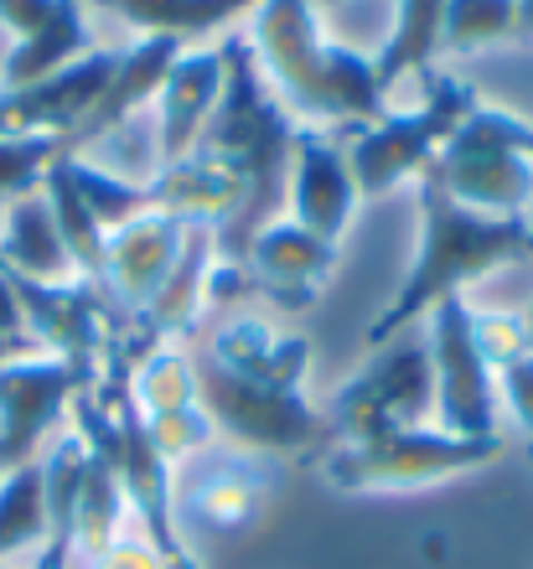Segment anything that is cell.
Returning <instances> with one entry per match:
<instances>
[{
    "instance_id": "cell-14",
    "label": "cell",
    "mask_w": 533,
    "mask_h": 569,
    "mask_svg": "<svg viewBox=\"0 0 533 569\" xmlns=\"http://www.w3.org/2000/svg\"><path fill=\"white\" fill-rule=\"evenodd\" d=\"M285 197H290V218L306 233L342 243V233H347L357 212V181L342 140L322 136L316 124H300L296 150H290V187H285Z\"/></svg>"
},
{
    "instance_id": "cell-21",
    "label": "cell",
    "mask_w": 533,
    "mask_h": 569,
    "mask_svg": "<svg viewBox=\"0 0 533 569\" xmlns=\"http://www.w3.org/2000/svg\"><path fill=\"white\" fill-rule=\"evenodd\" d=\"M269 502V477L265 466L249 456H223L193 471V487L181 492V508L197 528L208 533H244L259 523V512Z\"/></svg>"
},
{
    "instance_id": "cell-4",
    "label": "cell",
    "mask_w": 533,
    "mask_h": 569,
    "mask_svg": "<svg viewBox=\"0 0 533 569\" xmlns=\"http://www.w3.org/2000/svg\"><path fill=\"white\" fill-rule=\"evenodd\" d=\"M497 456H503V435L466 440L441 425H415V430H388L378 440H332L316 456V477L347 497H399L451 477H472Z\"/></svg>"
},
{
    "instance_id": "cell-22",
    "label": "cell",
    "mask_w": 533,
    "mask_h": 569,
    "mask_svg": "<svg viewBox=\"0 0 533 569\" xmlns=\"http://www.w3.org/2000/svg\"><path fill=\"white\" fill-rule=\"evenodd\" d=\"M218 270V228H187L181 259L171 280L161 284V296L150 300V311L135 321L140 347H161V342H181L197 327V316L208 306V280Z\"/></svg>"
},
{
    "instance_id": "cell-25",
    "label": "cell",
    "mask_w": 533,
    "mask_h": 569,
    "mask_svg": "<svg viewBox=\"0 0 533 569\" xmlns=\"http://www.w3.org/2000/svg\"><path fill=\"white\" fill-rule=\"evenodd\" d=\"M83 52H93V47H89V16H83V0H62L58 16H52L47 27H37L31 37H21V42L11 47V58H6V68H0V93L31 89V83L52 78L58 68L78 62Z\"/></svg>"
},
{
    "instance_id": "cell-23",
    "label": "cell",
    "mask_w": 533,
    "mask_h": 569,
    "mask_svg": "<svg viewBox=\"0 0 533 569\" xmlns=\"http://www.w3.org/2000/svg\"><path fill=\"white\" fill-rule=\"evenodd\" d=\"M37 466H42V492H47V543L37 569H73V518H78V492H83V471H89V440L68 425V430L47 440Z\"/></svg>"
},
{
    "instance_id": "cell-16",
    "label": "cell",
    "mask_w": 533,
    "mask_h": 569,
    "mask_svg": "<svg viewBox=\"0 0 533 569\" xmlns=\"http://www.w3.org/2000/svg\"><path fill=\"white\" fill-rule=\"evenodd\" d=\"M244 270L254 274L265 300L285 306V311H306L322 296L326 274L337 270V243L306 233L296 218H275V223H265L249 239Z\"/></svg>"
},
{
    "instance_id": "cell-49",
    "label": "cell",
    "mask_w": 533,
    "mask_h": 569,
    "mask_svg": "<svg viewBox=\"0 0 533 569\" xmlns=\"http://www.w3.org/2000/svg\"><path fill=\"white\" fill-rule=\"evenodd\" d=\"M529 327H533V321H529Z\"/></svg>"
},
{
    "instance_id": "cell-33",
    "label": "cell",
    "mask_w": 533,
    "mask_h": 569,
    "mask_svg": "<svg viewBox=\"0 0 533 569\" xmlns=\"http://www.w3.org/2000/svg\"><path fill=\"white\" fill-rule=\"evenodd\" d=\"M62 156L58 136H0V208H11L21 197L42 192L47 166Z\"/></svg>"
},
{
    "instance_id": "cell-8",
    "label": "cell",
    "mask_w": 533,
    "mask_h": 569,
    "mask_svg": "<svg viewBox=\"0 0 533 569\" xmlns=\"http://www.w3.org/2000/svg\"><path fill=\"white\" fill-rule=\"evenodd\" d=\"M332 440H378L388 430H415L435 415V378L425 342H378L332 405L322 409Z\"/></svg>"
},
{
    "instance_id": "cell-15",
    "label": "cell",
    "mask_w": 533,
    "mask_h": 569,
    "mask_svg": "<svg viewBox=\"0 0 533 569\" xmlns=\"http://www.w3.org/2000/svg\"><path fill=\"white\" fill-rule=\"evenodd\" d=\"M119 52H83L78 62L58 68L52 78L31 83V89L0 93V114H6V130H21V136H58L68 140L78 124L93 114V104L105 99L109 78H115Z\"/></svg>"
},
{
    "instance_id": "cell-32",
    "label": "cell",
    "mask_w": 533,
    "mask_h": 569,
    "mask_svg": "<svg viewBox=\"0 0 533 569\" xmlns=\"http://www.w3.org/2000/svg\"><path fill=\"white\" fill-rule=\"evenodd\" d=\"M519 31V0H445L441 47L445 52H476L497 47Z\"/></svg>"
},
{
    "instance_id": "cell-42",
    "label": "cell",
    "mask_w": 533,
    "mask_h": 569,
    "mask_svg": "<svg viewBox=\"0 0 533 569\" xmlns=\"http://www.w3.org/2000/svg\"><path fill=\"white\" fill-rule=\"evenodd\" d=\"M0 136H16V130H6V114H0Z\"/></svg>"
},
{
    "instance_id": "cell-18",
    "label": "cell",
    "mask_w": 533,
    "mask_h": 569,
    "mask_svg": "<svg viewBox=\"0 0 533 569\" xmlns=\"http://www.w3.org/2000/svg\"><path fill=\"white\" fill-rule=\"evenodd\" d=\"M218 99H223V58H218V47H187V52L171 62L161 93H156V120H161V166L181 161V156L197 146V136L208 130Z\"/></svg>"
},
{
    "instance_id": "cell-19",
    "label": "cell",
    "mask_w": 533,
    "mask_h": 569,
    "mask_svg": "<svg viewBox=\"0 0 533 569\" xmlns=\"http://www.w3.org/2000/svg\"><path fill=\"white\" fill-rule=\"evenodd\" d=\"M181 52H187V47H181L177 37H140L135 47H125V52H119V62H115V78H109L105 99L93 104V114L78 124L73 136L62 140V150H68V156H78V150H89L93 140L115 136V130L130 120L135 109L161 93L166 73H171V62H177Z\"/></svg>"
},
{
    "instance_id": "cell-44",
    "label": "cell",
    "mask_w": 533,
    "mask_h": 569,
    "mask_svg": "<svg viewBox=\"0 0 533 569\" xmlns=\"http://www.w3.org/2000/svg\"><path fill=\"white\" fill-rule=\"evenodd\" d=\"M312 6H337V0H312Z\"/></svg>"
},
{
    "instance_id": "cell-48",
    "label": "cell",
    "mask_w": 533,
    "mask_h": 569,
    "mask_svg": "<svg viewBox=\"0 0 533 569\" xmlns=\"http://www.w3.org/2000/svg\"><path fill=\"white\" fill-rule=\"evenodd\" d=\"M0 569H6V565H0Z\"/></svg>"
},
{
    "instance_id": "cell-20",
    "label": "cell",
    "mask_w": 533,
    "mask_h": 569,
    "mask_svg": "<svg viewBox=\"0 0 533 569\" xmlns=\"http://www.w3.org/2000/svg\"><path fill=\"white\" fill-rule=\"evenodd\" d=\"M146 197L156 212H171V218H181V223H193V228H228L238 218V208H244L238 177L223 171L203 150H187L181 161L161 166L156 181L146 187Z\"/></svg>"
},
{
    "instance_id": "cell-11",
    "label": "cell",
    "mask_w": 533,
    "mask_h": 569,
    "mask_svg": "<svg viewBox=\"0 0 533 569\" xmlns=\"http://www.w3.org/2000/svg\"><path fill=\"white\" fill-rule=\"evenodd\" d=\"M93 383L62 358H21L0 362V466H27L58 430H68L73 399Z\"/></svg>"
},
{
    "instance_id": "cell-34",
    "label": "cell",
    "mask_w": 533,
    "mask_h": 569,
    "mask_svg": "<svg viewBox=\"0 0 533 569\" xmlns=\"http://www.w3.org/2000/svg\"><path fill=\"white\" fill-rule=\"evenodd\" d=\"M140 420H146V415H140ZM146 435H150V446L161 450L171 466L197 461V456H208V450L218 446V425H213V415L203 405L171 409V415H150Z\"/></svg>"
},
{
    "instance_id": "cell-9",
    "label": "cell",
    "mask_w": 533,
    "mask_h": 569,
    "mask_svg": "<svg viewBox=\"0 0 533 569\" xmlns=\"http://www.w3.org/2000/svg\"><path fill=\"white\" fill-rule=\"evenodd\" d=\"M93 393H99L109 409V456H115V471H119V487H125L130 512L140 518L146 539L156 543L171 565H193L187 549H181V539H177V481H171L177 466L150 446L146 420H140V409H135V399H130L125 362H115L109 383Z\"/></svg>"
},
{
    "instance_id": "cell-46",
    "label": "cell",
    "mask_w": 533,
    "mask_h": 569,
    "mask_svg": "<svg viewBox=\"0 0 533 569\" xmlns=\"http://www.w3.org/2000/svg\"><path fill=\"white\" fill-rule=\"evenodd\" d=\"M529 321H533V311H529Z\"/></svg>"
},
{
    "instance_id": "cell-12",
    "label": "cell",
    "mask_w": 533,
    "mask_h": 569,
    "mask_svg": "<svg viewBox=\"0 0 533 569\" xmlns=\"http://www.w3.org/2000/svg\"><path fill=\"white\" fill-rule=\"evenodd\" d=\"M11 274V270H6ZM16 280L21 296V316H27V342L42 347L47 358H62L68 368L93 383V368L109 352V300L93 280H58V284H37V280Z\"/></svg>"
},
{
    "instance_id": "cell-3",
    "label": "cell",
    "mask_w": 533,
    "mask_h": 569,
    "mask_svg": "<svg viewBox=\"0 0 533 569\" xmlns=\"http://www.w3.org/2000/svg\"><path fill=\"white\" fill-rule=\"evenodd\" d=\"M533 259V223L529 218H487L451 202L430 177H420V243L415 264L404 274L399 296L368 327V347L394 342L409 321L451 296H466V284L487 280L492 270Z\"/></svg>"
},
{
    "instance_id": "cell-30",
    "label": "cell",
    "mask_w": 533,
    "mask_h": 569,
    "mask_svg": "<svg viewBox=\"0 0 533 569\" xmlns=\"http://www.w3.org/2000/svg\"><path fill=\"white\" fill-rule=\"evenodd\" d=\"M42 197H47V208H52V218H58V233H62V243H68V259H73V274H78V280H93V284H99V270H105V243H109V233H105V228H99V218H93V212L83 208V197L73 192V181L62 177V166H58V161L47 166Z\"/></svg>"
},
{
    "instance_id": "cell-17",
    "label": "cell",
    "mask_w": 533,
    "mask_h": 569,
    "mask_svg": "<svg viewBox=\"0 0 533 569\" xmlns=\"http://www.w3.org/2000/svg\"><path fill=\"white\" fill-rule=\"evenodd\" d=\"M203 358H213L223 373L249 378V383H275V389H300L306 368H312V342L306 337H285L265 316H228Z\"/></svg>"
},
{
    "instance_id": "cell-39",
    "label": "cell",
    "mask_w": 533,
    "mask_h": 569,
    "mask_svg": "<svg viewBox=\"0 0 533 569\" xmlns=\"http://www.w3.org/2000/svg\"><path fill=\"white\" fill-rule=\"evenodd\" d=\"M0 337L11 342H27V316H21V296H16V280L0 264Z\"/></svg>"
},
{
    "instance_id": "cell-31",
    "label": "cell",
    "mask_w": 533,
    "mask_h": 569,
    "mask_svg": "<svg viewBox=\"0 0 533 569\" xmlns=\"http://www.w3.org/2000/svg\"><path fill=\"white\" fill-rule=\"evenodd\" d=\"M58 166H62V177L73 181V192L83 197V208L99 218V228H105V233L125 228L130 218H140V212L150 208L146 187H135V181L115 177V171H105V166L83 161V156H68V150H62Z\"/></svg>"
},
{
    "instance_id": "cell-35",
    "label": "cell",
    "mask_w": 533,
    "mask_h": 569,
    "mask_svg": "<svg viewBox=\"0 0 533 569\" xmlns=\"http://www.w3.org/2000/svg\"><path fill=\"white\" fill-rule=\"evenodd\" d=\"M472 342L487 358L492 373H503L507 362H519L523 352H533V327L519 311H472Z\"/></svg>"
},
{
    "instance_id": "cell-43",
    "label": "cell",
    "mask_w": 533,
    "mask_h": 569,
    "mask_svg": "<svg viewBox=\"0 0 533 569\" xmlns=\"http://www.w3.org/2000/svg\"><path fill=\"white\" fill-rule=\"evenodd\" d=\"M83 6H105V11H109V0H83Z\"/></svg>"
},
{
    "instance_id": "cell-1",
    "label": "cell",
    "mask_w": 533,
    "mask_h": 569,
    "mask_svg": "<svg viewBox=\"0 0 533 569\" xmlns=\"http://www.w3.org/2000/svg\"><path fill=\"white\" fill-rule=\"evenodd\" d=\"M218 58H223V99L193 150L213 156V161H218L223 171H234L238 187H244L238 218L228 228H218V259L223 264H244L249 239L265 223L280 218V197H285V187H290L296 120H290V109L269 93L249 37L223 31Z\"/></svg>"
},
{
    "instance_id": "cell-13",
    "label": "cell",
    "mask_w": 533,
    "mask_h": 569,
    "mask_svg": "<svg viewBox=\"0 0 533 569\" xmlns=\"http://www.w3.org/2000/svg\"><path fill=\"white\" fill-rule=\"evenodd\" d=\"M187 228L193 223H181V218L156 208H146L140 218L115 228L105 243V270H99V290H105L109 306H119V311H130L140 321L150 311V300L161 296V284L171 280V270H177Z\"/></svg>"
},
{
    "instance_id": "cell-2",
    "label": "cell",
    "mask_w": 533,
    "mask_h": 569,
    "mask_svg": "<svg viewBox=\"0 0 533 569\" xmlns=\"http://www.w3.org/2000/svg\"><path fill=\"white\" fill-rule=\"evenodd\" d=\"M249 47L259 58L269 93L300 120L373 124L388 114V93L378 89L373 58H363L357 47L326 42L312 0H259Z\"/></svg>"
},
{
    "instance_id": "cell-40",
    "label": "cell",
    "mask_w": 533,
    "mask_h": 569,
    "mask_svg": "<svg viewBox=\"0 0 533 569\" xmlns=\"http://www.w3.org/2000/svg\"><path fill=\"white\" fill-rule=\"evenodd\" d=\"M519 42H533V0H519Z\"/></svg>"
},
{
    "instance_id": "cell-7",
    "label": "cell",
    "mask_w": 533,
    "mask_h": 569,
    "mask_svg": "<svg viewBox=\"0 0 533 569\" xmlns=\"http://www.w3.org/2000/svg\"><path fill=\"white\" fill-rule=\"evenodd\" d=\"M425 83H430V99L420 109H409V114L388 109L384 120L363 124L353 140H342L357 197H388L399 181H420L425 166L441 156L445 136L461 124V114L476 104L456 78L425 73Z\"/></svg>"
},
{
    "instance_id": "cell-36",
    "label": "cell",
    "mask_w": 533,
    "mask_h": 569,
    "mask_svg": "<svg viewBox=\"0 0 533 569\" xmlns=\"http://www.w3.org/2000/svg\"><path fill=\"white\" fill-rule=\"evenodd\" d=\"M497 409L513 415V425L529 435V446H533V352H523L519 362H507L503 373H497Z\"/></svg>"
},
{
    "instance_id": "cell-29",
    "label": "cell",
    "mask_w": 533,
    "mask_h": 569,
    "mask_svg": "<svg viewBox=\"0 0 533 569\" xmlns=\"http://www.w3.org/2000/svg\"><path fill=\"white\" fill-rule=\"evenodd\" d=\"M47 543V492H42V466H11L0 471V559L27 555Z\"/></svg>"
},
{
    "instance_id": "cell-24",
    "label": "cell",
    "mask_w": 533,
    "mask_h": 569,
    "mask_svg": "<svg viewBox=\"0 0 533 569\" xmlns=\"http://www.w3.org/2000/svg\"><path fill=\"white\" fill-rule=\"evenodd\" d=\"M0 264L37 284L78 280L73 259H68V243L58 233V218H52L42 192L21 197V202H11V208L0 212Z\"/></svg>"
},
{
    "instance_id": "cell-28",
    "label": "cell",
    "mask_w": 533,
    "mask_h": 569,
    "mask_svg": "<svg viewBox=\"0 0 533 569\" xmlns=\"http://www.w3.org/2000/svg\"><path fill=\"white\" fill-rule=\"evenodd\" d=\"M441 11L445 0H399L384 52L373 58L378 89H394L404 73H430V58L441 52Z\"/></svg>"
},
{
    "instance_id": "cell-6",
    "label": "cell",
    "mask_w": 533,
    "mask_h": 569,
    "mask_svg": "<svg viewBox=\"0 0 533 569\" xmlns=\"http://www.w3.org/2000/svg\"><path fill=\"white\" fill-rule=\"evenodd\" d=\"M197 399L213 415L218 435H228L249 456H312L332 446L326 415L300 389L234 378L203 352H197Z\"/></svg>"
},
{
    "instance_id": "cell-5",
    "label": "cell",
    "mask_w": 533,
    "mask_h": 569,
    "mask_svg": "<svg viewBox=\"0 0 533 569\" xmlns=\"http://www.w3.org/2000/svg\"><path fill=\"white\" fill-rule=\"evenodd\" d=\"M425 177L451 202L487 218H523L533 202V124L476 99L445 136Z\"/></svg>"
},
{
    "instance_id": "cell-10",
    "label": "cell",
    "mask_w": 533,
    "mask_h": 569,
    "mask_svg": "<svg viewBox=\"0 0 533 569\" xmlns=\"http://www.w3.org/2000/svg\"><path fill=\"white\" fill-rule=\"evenodd\" d=\"M425 352L435 378V420L441 430L487 440L497 435V373L472 342V306L451 296L425 311Z\"/></svg>"
},
{
    "instance_id": "cell-47",
    "label": "cell",
    "mask_w": 533,
    "mask_h": 569,
    "mask_svg": "<svg viewBox=\"0 0 533 569\" xmlns=\"http://www.w3.org/2000/svg\"><path fill=\"white\" fill-rule=\"evenodd\" d=\"M0 471H6V466H0Z\"/></svg>"
},
{
    "instance_id": "cell-37",
    "label": "cell",
    "mask_w": 533,
    "mask_h": 569,
    "mask_svg": "<svg viewBox=\"0 0 533 569\" xmlns=\"http://www.w3.org/2000/svg\"><path fill=\"white\" fill-rule=\"evenodd\" d=\"M89 569H197V565H171V559H166L161 549L146 539V533H135V539H125V533H119V539L109 543V549L93 559Z\"/></svg>"
},
{
    "instance_id": "cell-41",
    "label": "cell",
    "mask_w": 533,
    "mask_h": 569,
    "mask_svg": "<svg viewBox=\"0 0 533 569\" xmlns=\"http://www.w3.org/2000/svg\"><path fill=\"white\" fill-rule=\"evenodd\" d=\"M21 352H31V342H11V337H0V362L21 358Z\"/></svg>"
},
{
    "instance_id": "cell-45",
    "label": "cell",
    "mask_w": 533,
    "mask_h": 569,
    "mask_svg": "<svg viewBox=\"0 0 533 569\" xmlns=\"http://www.w3.org/2000/svg\"><path fill=\"white\" fill-rule=\"evenodd\" d=\"M529 461H533V446H529Z\"/></svg>"
},
{
    "instance_id": "cell-27",
    "label": "cell",
    "mask_w": 533,
    "mask_h": 569,
    "mask_svg": "<svg viewBox=\"0 0 533 569\" xmlns=\"http://www.w3.org/2000/svg\"><path fill=\"white\" fill-rule=\"evenodd\" d=\"M125 378H130V399L140 415H171V409H193L197 399V358L181 352L177 342L161 347H140V358L125 362Z\"/></svg>"
},
{
    "instance_id": "cell-38",
    "label": "cell",
    "mask_w": 533,
    "mask_h": 569,
    "mask_svg": "<svg viewBox=\"0 0 533 569\" xmlns=\"http://www.w3.org/2000/svg\"><path fill=\"white\" fill-rule=\"evenodd\" d=\"M62 0H0V27L16 31V42L31 37L37 27H47L52 16H58Z\"/></svg>"
},
{
    "instance_id": "cell-26",
    "label": "cell",
    "mask_w": 533,
    "mask_h": 569,
    "mask_svg": "<svg viewBox=\"0 0 533 569\" xmlns=\"http://www.w3.org/2000/svg\"><path fill=\"white\" fill-rule=\"evenodd\" d=\"M254 6L259 0H109V11L130 21L140 37H177L181 47L213 37V31H228Z\"/></svg>"
}]
</instances>
